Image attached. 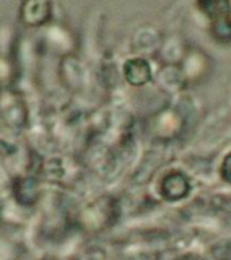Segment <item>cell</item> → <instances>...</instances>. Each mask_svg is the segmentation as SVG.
<instances>
[{
  "mask_svg": "<svg viewBox=\"0 0 231 260\" xmlns=\"http://www.w3.org/2000/svg\"><path fill=\"white\" fill-rule=\"evenodd\" d=\"M230 23H231V14H230Z\"/></svg>",
  "mask_w": 231,
  "mask_h": 260,
  "instance_id": "cell-10",
  "label": "cell"
},
{
  "mask_svg": "<svg viewBox=\"0 0 231 260\" xmlns=\"http://www.w3.org/2000/svg\"><path fill=\"white\" fill-rule=\"evenodd\" d=\"M199 10L212 20L228 18L231 14L230 0H198Z\"/></svg>",
  "mask_w": 231,
  "mask_h": 260,
  "instance_id": "cell-6",
  "label": "cell"
},
{
  "mask_svg": "<svg viewBox=\"0 0 231 260\" xmlns=\"http://www.w3.org/2000/svg\"><path fill=\"white\" fill-rule=\"evenodd\" d=\"M178 67L185 85L195 84L200 81L202 77H206L207 72L210 71V60L200 50H186Z\"/></svg>",
  "mask_w": 231,
  "mask_h": 260,
  "instance_id": "cell-3",
  "label": "cell"
},
{
  "mask_svg": "<svg viewBox=\"0 0 231 260\" xmlns=\"http://www.w3.org/2000/svg\"><path fill=\"white\" fill-rule=\"evenodd\" d=\"M158 85L168 92H177L178 89L185 88V81L178 65L165 64L157 73Z\"/></svg>",
  "mask_w": 231,
  "mask_h": 260,
  "instance_id": "cell-5",
  "label": "cell"
},
{
  "mask_svg": "<svg viewBox=\"0 0 231 260\" xmlns=\"http://www.w3.org/2000/svg\"><path fill=\"white\" fill-rule=\"evenodd\" d=\"M219 174H220L223 182L231 184V150L223 157L220 168H219Z\"/></svg>",
  "mask_w": 231,
  "mask_h": 260,
  "instance_id": "cell-8",
  "label": "cell"
},
{
  "mask_svg": "<svg viewBox=\"0 0 231 260\" xmlns=\"http://www.w3.org/2000/svg\"><path fill=\"white\" fill-rule=\"evenodd\" d=\"M211 34L215 40L220 44H228L231 42V23L230 16L228 18H222L211 22Z\"/></svg>",
  "mask_w": 231,
  "mask_h": 260,
  "instance_id": "cell-7",
  "label": "cell"
},
{
  "mask_svg": "<svg viewBox=\"0 0 231 260\" xmlns=\"http://www.w3.org/2000/svg\"><path fill=\"white\" fill-rule=\"evenodd\" d=\"M185 127V119L174 107H165L150 121V133L160 141H172Z\"/></svg>",
  "mask_w": 231,
  "mask_h": 260,
  "instance_id": "cell-1",
  "label": "cell"
},
{
  "mask_svg": "<svg viewBox=\"0 0 231 260\" xmlns=\"http://www.w3.org/2000/svg\"><path fill=\"white\" fill-rule=\"evenodd\" d=\"M192 191L189 176L181 170H172L162 176L158 194L166 202H180Z\"/></svg>",
  "mask_w": 231,
  "mask_h": 260,
  "instance_id": "cell-2",
  "label": "cell"
},
{
  "mask_svg": "<svg viewBox=\"0 0 231 260\" xmlns=\"http://www.w3.org/2000/svg\"><path fill=\"white\" fill-rule=\"evenodd\" d=\"M123 76L133 87H143L153 80V69L145 57H133L123 65Z\"/></svg>",
  "mask_w": 231,
  "mask_h": 260,
  "instance_id": "cell-4",
  "label": "cell"
},
{
  "mask_svg": "<svg viewBox=\"0 0 231 260\" xmlns=\"http://www.w3.org/2000/svg\"><path fill=\"white\" fill-rule=\"evenodd\" d=\"M215 206H218L220 210L226 211V213H230L231 214V198L230 197H216L214 199Z\"/></svg>",
  "mask_w": 231,
  "mask_h": 260,
  "instance_id": "cell-9",
  "label": "cell"
}]
</instances>
